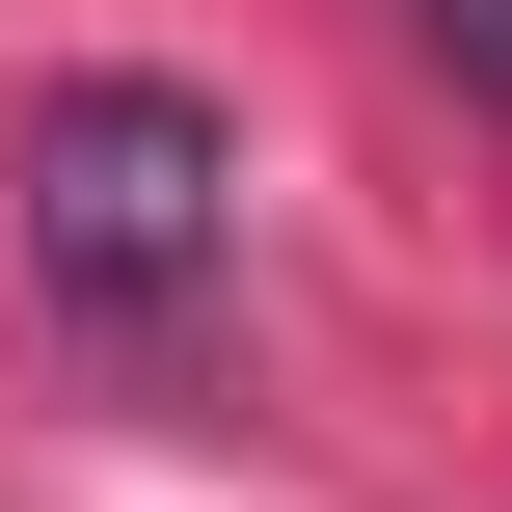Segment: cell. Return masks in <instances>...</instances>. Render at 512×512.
Segmentation results:
<instances>
[{
	"label": "cell",
	"instance_id": "obj_1",
	"mask_svg": "<svg viewBox=\"0 0 512 512\" xmlns=\"http://www.w3.org/2000/svg\"><path fill=\"white\" fill-rule=\"evenodd\" d=\"M0 189H27V270H54L81 324H135V351L216 324V270H243V135H216L189 81H54Z\"/></svg>",
	"mask_w": 512,
	"mask_h": 512
},
{
	"label": "cell",
	"instance_id": "obj_2",
	"mask_svg": "<svg viewBox=\"0 0 512 512\" xmlns=\"http://www.w3.org/2000/svg\"><path fill=\"white\" fill-rule=\"evenodd\" d=\"M405 27H432V54H459V81L512 108V0H405Z\"/></svg>",
	"mask_w": 512,
	"mask_h": 512
}]
</instances>
